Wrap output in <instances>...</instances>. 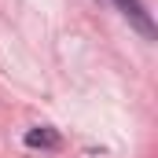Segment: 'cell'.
<instances>
[{
	"label": "cell",
	"instance_id": "6da1fadb",
	"mask_svg": "<svg viewBox=\"0 0 158 158\" xmlns=\"http://www.w3.org/2000/svg\"><path fill=\"white\" fill-rule=\"evenodd\" d=\"M118 4V11L143 33V37H155V22H151V15H147V7L140 4V0H114Z\"/></svg>",
	"mask_w": 158,
	"mask_h": 158
},
{
	"label": "cell",
	"instance_id": "7a4b0ae2",
	"mask_svg": "<svg viewBox=\"0 0 158 158\" xmlns=\"http://www.w3.org/2000/svg\"><path fill=\"white\" fill-rule=\"evenodd\" d=\"M26 143L30 147H55L59 143V132L55 129H30L26 132Z\"/></svg>",
	"mask_w": 158,
	"mask_h": 158
}]
</instances>
